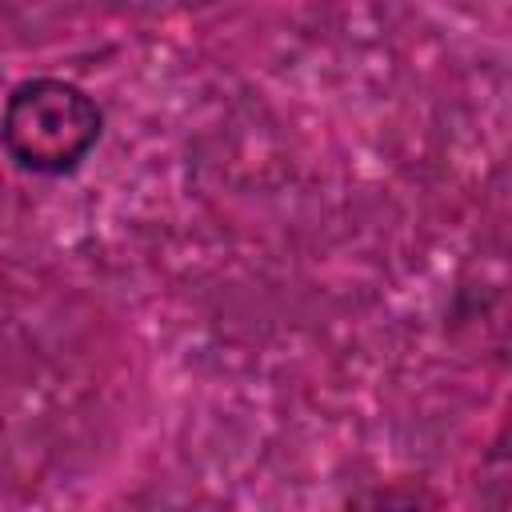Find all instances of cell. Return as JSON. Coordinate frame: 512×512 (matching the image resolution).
<instances>
[{"label":"cell","instance_id":"1","mask_svg":"<svg viewBox=\"0 0 512 512\" xmlns=\"http://www.w3.org/2000/svg\"><path fill=\"white\" fill-rule=\"evenodd\" d=\"M100 132L104 116L96 100L60 76L16 84L0 112V144L8 160L36 176L72 172L96 148Z\"/></svg>","mask_w":512,"mask_h":512}]
</instances>
